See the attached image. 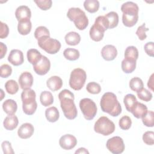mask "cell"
<instances>
[{"label":"cell","instance_id":"6da1fadb","mask_svg":"<svg viewBox=\"0 0 154 154\" xmlns=\"http://www.w3.org/2000/svg\"><path fill=\"white\" fill-rule=\"evenodd\" d=\"M58 98L64 116L69 120L75 119L78 111L74 103L75 96L73 93L69 90L64 89L58 94Z\"/></svg>","mask_w":154,"mask_h":154},{"label":"cell","instance_id":"7a4b0ae2","mask_svg":"<svg viewBox=\"0 0 154 154\" xmlns=\"http://www.w3.org/2000/svg\"><path fill=\"white\" fill-rule=\"evenodd\" d=\"M100 105L103 112L112 117L118 116L122 112V106L116 95L111 92H106L101 97Z\"/></svg>","mask_w":154,"mask_h":154},{"label":"cell","instance_id":"3957f363","mask_svg":"<svg viewBox=\"0 0 154 154\" xmlns=\"http://www.w3.org/2000/svg\"><path fill=\"white\" fill-rule=\"evenodd\" d=\"M36 94L31 88H26L21 93L22 101V109L23 112L26 115H32L36 111L37 103L35 100Z\"/></svg>","mask_w":154,"mask_h":154},{"label":"cell","instance_id":"277c9868","mask_svg":"<svg viewBox=\"0 0 154 154\" xmlns=\"http://www.w3.org/2000/svg\"><path fill=\"white\" fill-rule=\"evenodd\" d=\"M108 29L106 19L104 16H98L90 29V37L94 42L102 40L105 31Z\"/></svg>","mask_w":154,"mask_h":154},{"label":"cell","instance_id":"5b68a950","mask_svg":"<svg viewBox=\"0 0 154 154\" xmlns=\"http://www.w3.org/2000/svg\"><path fill=\"white\" fill-rule=\"evenodd\" d=\"M67 16L70 21L74 22L75 26L79 30L85 29L88 25V20L85 12L79 8H69Z\"/></svg>","mask_w":154,"mask_h":154},{"label":"cell","instance_id":"8992f818","mask_svg":"<svg viewBox=\"0 0 154 154\" xmlns=\"http://www.w3.org/2000/svg\"><path fill=\"white\" fill-rule=\"evenodd\" d=\"M94 130L98 134L107 136L114 132L115 125L107 117L102 116L95 122Z\"/></svg>","mask_w":154,"mask_h":154},{"label":"cell","instance_id":"52a82bcc","mask_svg":"<svg viewBox=\"0 0 154 154\" xmlns=\"http://www.w3.org/2000/svg\"><path fill=\"white\" fill-rule=\"evenodd\" d=\"M86 79L87 74L85 70L81 68H76L70 73L69 85L75 90H80L84 87Z\"/></svg>","mask_w":154,"mask_h":154},{"label":"cell","instance_id":"ba28073f","mask_svg":"<svg viewBox=\"0 0 154 154\" xmlns=\"http://www.w3.org/2000/svg\"><path fill=\"white\" fill-rule=\"evenodd\" d=\"M39 47L49 54H57L61 48L60 42L50 36H45L37 40Z\"/></svg>","mask_w":154,"mask_h":154},{"label":"cell","instance_id":"9c48e42d","mask_svg":"<svg viewBox=\"0 0 154 154\" xmlns=\"http://www.w3.org/2000/svg\"><path fill=\"white\" fill-rule=\"evenodd\" d=\"M79 108L84 118L87 120L94 119L97 113V106L95 102L89 98H84L79 102Z\"/></svg>","mask_w":154,"mask_h":154},{"label":"cell","instance_id":"30bf717a","mask_svg":"<svg viewBox=\"0 0 154 154\" xmlns=\"http://www.w3.org/2000/svg\"><path fill=\"white\" fill-rule=\"evenodd\" d=\"M107 149L114 154H120L123 152L125 146L123 139L119 136L113 137L108 140L106 143Z\"/></svg>","mask_w":154,"mask_h":154},{"label":"cell","instance_id":"8fae6325","mask_svg":"<svg viewBox=\"0 0 154 154\" xmlns=\"http://www.w3.org/2000/svg\"><path fill=\"white\" fill-rule=\"evenodd\" d=\"M51 63L49 60L46 57L43 55L42 59L36 64L33 66L34 72L38 75H45L50 70Z\"/></svg>","mask_w":154,"mask_h":154},{"label":"cell","instance_id":"7c38bea8","mask_svg":"<svg viewBox=\"0 0 154 154\" xmlns=\"http://www.w3.org/2000/svg\"><path fill=\"white\" fill-rule=\"evenodd\" d=\"M77 144V140L71 134H65L61 137L59 140L60 147L64 150H70L74 148Z\"/></svg>","mask_w":154,"mask_h":154},{"label":"cell","instance_id":"4fadbf2b","mask_svg":"<svg viewBox=\"0 0 154 154\" xmlns=\"http://www.w3.org/2000/svg\"><path fill=\"white\" fill-rule=\"evenodd\" d=\"M8 61L15 66L22 64L24 61L23 52L19 49L11 50L8 55Z\"/></svg>","mask_w":154,"mask_h":154},{"label":"cell","instance_id":"5bb4252c","mask_svg":"<svg viewBox=\"0 0 154 154\" xmlns=\"http://www.w3.org/2000/svg\"><path fill=\"white\" fill-rule=\"evenodd\" d=\"M102 58L106 61H112L117 55V50L116 47L111 45H107L103 47L101 50Z\"/></svg>","mask_w":154,"mask_h":154},{"label":"cell","instance_id":"9a60e30c","mask_svg":"<svg viewBox=\"0 0 154 154\" xmlns=\"http://www.w3.org/2000/svg\"><path fill=\"white\" fill-rule=\"evenodd\" d=\"M34 132V128L31 123H25L22 124L17 131L18 136L22 139L30 138Z\"/></svg>","mask_w":154,"mask_h":154},{"label":"cell","instance_id":"2e32d148","mask_svg":"<svg viewBox=\"0 0 154 154\" xmlns=\"http://www.w3.org/2000/svg\"><path fill=\"white\" fill-rule=\"evenodd\" d=\"M18 82L22 90L30 88L33 84V76L31 73L24 72L20 75Z\"/></svg>","mask_w":154,"mask_h":154},{"label":"cell","instance_id":"e0dca14e","mask_svg":"<svg viewBox=\"0 0 154 154\" xmlns=\"http://www.w3.org/2000/svg\"><path fill=\"white\" fill-rule=\"evenodd\" d=\"M15 16L18 22L28 20H30L31 17V12L28 6L20 5L16 10Z\"/></svg>","mask_w":154,"mask_h":154},{"label":"cell","instance_id":"ac0fdd59","mask_svg":"<svg viewBox=\"0 0 154 154\" xmlns=\"http://www.w3.org/2000/svg\"><path fill=\"white\" fill-rule=\"evenodd\" d=\"M123 14L127 15H138L139 8L135 2L128 1L123 3L121 7Z\"/></svg>","mask_w":154,"mask_h":154},{"label":"cell","instance_id":"d6986e66","mask_svg":"<svg viewBox=\"0 0 154 154\" xmlns=\"http://www.w3.org/2000/svg\"><path fill=\"white\" fill-rule=\"evenodd\" d=\"M46 85L51 91H55L62 87L63 81L58 76H52L47 80Z\"/></svg>","mask_w":154,"mask_h":154},{"label":"cell","instance_id":"ffe728a7","mask_svg":"<svg viewBox=\"0 0 154 154\" xmlns=\"http://www.w3.org/2000/svg\"><path fill=\"white\" fill-rule=\"evenodd\" d=\"M19 123V120L16 116L14 114L8 115L4 119L3 122L4 127L5 129L12 131L17 128Z\"/></svg>","mask_w":154,"mask_h":154},{"label":"cell","instance_id":"44dd1931","mask_svg":"<svg viewBox=\"0 0 154 154\" xmlns=\"http://www.w3.org/2000/svg\"><path fill=\"white\" fill-rule=\"evenodd\" d=\"M147 107L146 106V105L142 103L137 102L131 112L137 119H140L142 118L147 113Z\"/></svg>","mask_w":154,"mask_h":154},{"label":"cell","instance_id":"7402d4cb","mask_svg":"<svg viewBox=\"0 0 154 154\" xmlns=\"http://www.w3.org/2000/svg\"><path fill=\"white\" fill-rule=\"evenodd\" d=\"M2 108L8 115L14 114L17 109V105L13 99H7L2 103Z\"/></svg>","mask_w":154,"mask_h":154},{"label":"cell","instance_id":"603a6c76","mask_svg":"<svg viewBox=\"0 0 154 154\" xmlns=\"http://www.w3.org/2000/svg\"><path fill=\"white\" fill-rule=\"evenodd\" d=\"M26 56L29 63L34 66L40 61L43 55L38 50L35 49H30L27 51Z\"/></svg>","mask_w":154,"mask_h":154},{"label":"cell","instance_id":"cb8c5ba5","mask_svg":"<svg viewBox=\"0 0 154 154\" xmlns=\"http://www.w3.org/2000/svg\"><path fill=\"white\" fill-rule=\"evenodd\" d=\"M66 43L70 46H76L81 41L80 35L75 31H71L66 34L64 37Z\"/></svg>","mask_w":154,"mask_h":154},{"label":"cell","instance_id":"d4e9b609","mask_svg":"<svg viewBox=\"0 0 154 154\" xmlns=\"http://www.w3.org/2000/svg\"><path fill=\"white\" fill-rule=\"evenodd\" d=\"M45 116L49 122L54 123L58 120L60 117V113L55 106H51L46 109Z\"/></svg>","mask_w":154,"mask_h":154},{"label":"cell","instance_id":"484cf974","mask_svg":"<svg viewBox=\"0 0 154 154\" xmlns=\"http://www.w3.org/2000/svg\"><path fill=\"white\" fill-rule=\"evenodd\" d=\"M32 23L30 20L18 22L17 31L22 35H28L31 31Z\"/></svg>","mask_w":154,"mask_h":154},{"label":"cell","instance_id":"4316f807","mask_svg":"<svg viewBox=\"0 0 154 154\" xmlns=\"http://www.w3.org/2000/svg\"><path fill=\"white\" fill-rule=\"evenodd\" d=\"M136 61L125 58L122 61V69L126 73H131L136 68Z\"/></svg>","mask_w":154,"mask_h":154},{"label":"cell","instance_id":"83f0119b","mask_svg":"<svg viewBox=\"0 0 154 154\" xmlns=\"http://www.w3.org/2000/svg\"><path fill=\"white\" fill-rule=\"evenodd\" d=\"M107 20L108 29L116 27L119 23V15L115 11H111L104 16Z\"/></svg>","mask_w":154,"mask_h":154},{"label":"cell","instance_id":"f1b7e54d","mask_svg":"<svg viewBox=\"0 0 154 154\" xmlns=\"http://www.w3.org/2000/svg\"><path fill=\"white\" fill-rule=\"evenodd\" d=\"M137 102L138 101L137 100L136 97L132 94H126L123 99V102L125 105L126 109L129 112H131L132 109L136 105Z\"/></svg>","mask_w":154,"mask_h":154},{"label":"cell","instance_id":"f546056e","mask_svg":"<svg viewBox=\"0 0 154 154\" xmlns=\"http://www.w3.org/2000/svg\"><path fill=\"white\" fill-rule=\"evenodd\" d=\"M40 101L44 106H48L53 103L54 97L50 91H44L40 94Z\"/></svg>","mask_w":154,"mask_h":154},{"label":"cell","instance_id":"4dcf8cb0","mask_svg":"<svg viewBox=\"0 0 154 154\" xmlns=\"http://www.w3.org/2000/svg\"><path fill=\"white\" fill-rule=\"evenodd\" d=\"M63 55L66 59L70 61H75L78 60L80 56L78 50L73 48H68L63 52Z\"/></svg>","mask_w":154,"mask_h":154},{"label":"cell","instance_id":"1f68e13d","mask_svg":"<svg viewBox=\"0 0 154 154\" xmlns=\"http://www.w3.org/2000/svg\"><path fill=\"white\" fill-rule=\"evenodd\" d=\"M85 9L90 13H94L99 10V2L97 0H86L84 2Z\"/></svg>","mask_w":154,"mask_h":154},{"label":"cell","instance_id":"d6a6232c","mask_svg":"<svg viewBox=\"0 0 154 154\" xmlns=\"http://www.w3.org/2000/svg\"><path fill=\"white\" fill-rule=\"evenodd\" d=\"M138 15H127L123 14L122 22L125 26L127 27H132L137 22Z\"/></svg>","mask_w":154,"mask_h":154},{"label":"cell","instance_id":"836d02e7","mask_svg":"<svg viewBox=\"0 0 154 154\" xmlns=\"http://www.w3.org/2000/svg\"><path fill=\"white\" fill-rule=\"evenodd\" d=\"M125 58L137 61L138 58V51L136 47L130 46L126 48L125 51Z\"/></svg>","mask_w":154,"mask_h":154},{"label":"cell","instance_id":"e575fe53","mask_svg":"<svg viewBox=\"0 0 154 154\" xmlns=\"http://www.w3.org/2000/svg\"><path fill=\"white\" fill-rule=\"evenodd\" d=\"M5 88L6 91L8 94H14L18 91L19 85L16 81L13 79H10L5 82Z\"/></svg>","mask_w":154,"mask_h":154},{"label":"cell","instance_id":"d590c367","mask_svg":"<svg viewBox=\"0 0 154 154\" xmlns=\"http://www.w3.org/2000/svg\"><path fill=\"white\" fill-rule=\"evenodd\" d=\"M129 87L132 91H138L144 87V84L141 79L138 77L132 78L129 81Z\"/></svg>","mask_w":154,"mask_h":154},{"label":"cell","instance_id":"8d00e7d4","mask_svg":"<svg viewBox=\"0 0 154 154\" xmlns=\"http://www.w3.org/2000/svg\"><path fill=\"white\" fill-rule=\"evenodd\" d=\"M143 124L147 127H153L154 125V113L152 111H147L141 118Z\"/></svg>","mask_w":154,"mask_h":154},{"label":"cell","instance_id":"74e56055","mask_svg":"<svg viewBox=\"0 0 154 154\" xmlns=\"http://www.w3.org/2000/svg\"><path fill=\"white\" fill-rule=\"evenodd\" d=\"M45 36H50V33L48 29L44 26H40L37 27L34 32L35 38L38 40Z\"/></svg>","mask_w":154,"mask_h":154},{"label":"cell","instance_id":"f35d334b","mask_svg":"<svg viewBox=\"0 0 154 154\" xmlns=\"http://www.w3.org/2000/svg\"><path fill=\"white\" fill-rule=\"evenodd\" d=\"M138 98L143 101L149 102L152 99V94L148 90L143 88L137 92Z\"/></svg>","mask_w":154,"mask_h":154},{"label":"cell","instance_id":"ab89813d","mask_svg":"<svg viewBox=\"0 0 154 154\" xmlns=\"http://www.w3.org/2000/svg\"><path fill=\"white\" fill-rule=\"evenodd\" d=\"M86 90L89 93L97 94L101 91V87L98 83L95 82H91L87 84Z\"/></svg>","mask_w":154,"mask_h":154},{"label":"cell","instance_id":"60d3db41","mask_svg":"<svg viewBox=\"0 0 154 154\" xmlns=\"http://www.w3.org/2000/svg\"><path fill=\"white\" fill-rule=\"evenodd\" d=\"M119 125L122 129L128 130L131 126L132 120L129 116H124L120 119Z\"/></svg>","mask_w":154,"mask_h":154},{"label":"cell","instance_id":"b9f144b4","mask_svg":"<svg viewBox=\"0 0 154 154\" xmlns=\"http://www.w3.org/2000/svg\"><path fill=\"white\" fill-rule=\"evenodd\" d=\"M34 2L37 7L42 10H48L52 7V1L51 0H34Z\"/></svg>","mask_w":154,"mask_h":154},{"label":"cell","instance_id":"7bdbcfd3","mask_svg":"<svg viewBox=\"0 0 154 154\" xmlns=\"http://www.w3.org/2000/svg\"><path fill=\"white\" fill-rule=\"evenodd\" d=\"M147 31H149V28L146 27V24L144 23L138 27L136 31V34L140 40H144L147 38L146 32Z\"/></svg>","mask_w":154,"mask_h":154},{"label":"cell","instance_id":"ee69618b","mask_svg":"<svg viewBox=\"0 0 154 154\" xmlns=\"http://www.w3.org/2000/svg\"><path fill=\"white\" fill-rule=\"evenodd\" d=\"M153 135H154V132L153 131H146L143 135V142L147 145H150V146L153 145L154 144Z\"/></svg>","mask_w":154,"mask_h":154},{"label":"cell","instance_id":"f6af8a7d","mask_svg":"<svg viewBox=\"0 0 154 154\" xmlns=\"http://www.w3.org/2000/svg\"><path fill=\"white\" fill-rule=\"evenodd\" d=\"M12 73V68L7 64H4L1 66V77L6 78L10 76Z\"/></svg>","mask_w":154,"mask_h":154},{"label":"cell","instance_id":"bcb514c9","mask_svg":"<svg viewBox=\"0 0 154 154\" xmlns=\"http://www.w3.org/2000/svg\"><path fill=\"white\" fill-rule=\"evenodd\" d=\"M4 154H14V152L11 147V143L8 141H4L1 144Z\"/></svg>","mask_w":154,"mask_h":154},{"label":"cell","instance_id":"7dc6e473","mask_svg":"<svg viewBox=\"0 0 154 154\" xmlns=\"http://www.w3.org/2000/svg\"><path fill=\"white\" fill-rule=\"evenodd\" d=\"M144 49L146 53L150 57L154 56V43L153 42H147L144 46Z\"/></svg>","mask_w":154,"mask_h":154},{"label":"cell","instance_id":"c3c4849f","mask_svg":"<svg viewBox=\"0 0 154 154\" xmlns=\"http://www.w3.org/2000/svg\"><path fill=\"white\" fill-rule=\"evenodd\" d=\"M1 23V34H0V38H6L9 33V28L7 25L2 21L0 22Z\"/></svg>","mask_w":154,"mask_h":154},{"label":"cell","instance_id":"681fc988","mask_svg":"<svg viewBox=\"0 0 154 154\" xmlns=\"http://www.w3.org/2000/svg\"><path fill=\"white\" fill-rule=\"evenodd\" d=\"M0 48H1V58L2 59L5 55L7 51V46L5 44H4L2 42H0Z\"/></svg>","mask_w":154,"mask_h":154},{"label":"cell","instance_id":"f907efd6","mask_svg":"<svg viewBox=\"0 0 154 154\" xmlns=\"http://www.w3.org/2000/svg\"><path fill=\"white\" fill-rule=\"evenodd\" d=\"M153 73L152 74V75L150 76L149 81H148V82H147V86L148 87L153 91Z\"/></svg>","mask_w":154,"mask_h":154},{"label":"cell","instance_id":"816d5d0a","mask_svg":"<svg viewBox=\"0 0 154 154\" xmlns=\"http://www.w3.org/2000/svg\"><path fill=\"white\" fill-rule=\"evenodd\" d=\"M75 153H89V152L84 147H80L75 152Z\"/></svg>","mask_w":154,"mask_h":154},{"label":"cell","instance_id":"f5cc1de1","mask_svg":"<svg viewBox=\"0 0 154 154\" xmlns=\"http://www.w3.org/2000/svg\"><path fill=\"white\" fill-rule=\"evenodd\" d=\"M1 100H2V99H3V97L5 96V94H3V93H4V91H3L2 89L1 90Z\"/></svg>","mask_w":154,"mask_h":154}]
</instances>
